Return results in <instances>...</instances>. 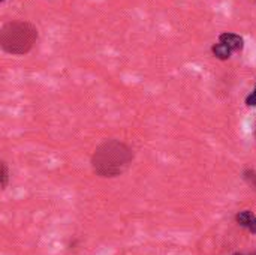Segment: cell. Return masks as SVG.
Wrapping results in <instances>:
<instances>
[{"label": "cell", "mask_w": 256, "mask_h": 255, "mask_svg": "<svg viewBox=\"0 0 256 255\" xmlns=\"http://www.w3.org/2000/svg\"><path fill=\"white\" fill-rule=\"evenodd\" d=\"M134 161V150L118 140H106L96 147L92 156L93 171L104 179L123 174Z\"/></svg>", "instance_id": "1"}, {"label": "cell", "mask_w": 256, "mask_h": 255, "mask_svg": "<svg viewBox=\"0 0 256 255\" xmlns=\"http://www.w3.org/2000/svg\"><path fill=\"white\" fill-rule=\"evenodd\" d=\"M38 41V29L28 21H9L2 27L0 45L15 56L27 54Z\"/></svg>", "instance_id": "2"}, {"label": "cell", "mask_w": 256, "mask_h": 255, "mask_svg": "<svg viewBox=\"0 0 256 255\" xmlns=\"http://www.w3.org/2000/svg\"><path fill=\"white\" fill-rule=\"evenodd\" d=\"M219 42L225 44L232 53H240L244 48V39L237 35V33H231V32H225L219 36Z\"/></svg>", "instance_id": "3"}, {"label": "cell", "mask_w": 256, "mask_h": 255, "mask_svg": "<svg viewBox=\"0 0 256 255\" xmlns=\"http://www.w3.org/2000/svg\"><path fill=\"white\" fill-rule=\"evenodd\" d=\"M212 53L216 59L219 60H228L231 56H232V51L222 42H218V44H213L212 47Z\"/></svg>", "instance_id": "4"}, {"label": "cell", "mask_w": 256, "mask_h": 255, "mask_svg": "<svg viewBox=\"0 0 256 255\" xmlns=\"http://www.w3.org/2000/svg\"><path fill=\"white\" fill-rule=\"evenodd\" d=\"M254 218H255L254 212H250V210H243V212H238V213H237L236 221H237V224L242 225L243 228H248Z\"/></svg>", "instance_id": "5"}, {"label": "cell", "mask_w": 256, "mask_h": 255, "mask_svg": "<svg viewBox=\"0 0 256 255\" xmlns=\"http://www.w3.org/2000/svg\"><path fill=\"white\" fill-rule=\"evenodd\" d=\"M9 182V171H8V165L6 162H2V189H6Z\"/></svg>", "instance_id": "6"}, {"label": "cell", "mask_w": 256, "mask_h": 255, "mask_svg": "<svg viewBox=\"0 0 256 255\" xmlns=\"http://www.w3.org/2000/svg\"><path fill=\"white\" fill-rule=\"evenodd\" d=\"M244 179L246 182L256 189V171H246L244 173Z\"/></svg>", "instance_id": "7"}, {"label": "cell", "mask_w": 256, "mask_h": 255, "mask_svg": "<svg viewBox=\"0 0 256 255\" xmlns=\"http://www.w3.org/2000/svg\"><path fill=\"white\" fill-rule=\"evenodd\" d=\"M246 105H249V107H256V86L255 89H254V92L246 98Z\"/></svg>", "instance_id": "8"}, {"label": "cell", "mask_w": 256, "mask_h": 255, "mask_svg": "<svg viewBox=\"0 0 256 255\" xmlns=\"http://www.w3.org/2000/svg\"><path fill=\"white\" fill-rule=\"evenodd\" d=\"M248 230L252 233V234H256V216L252 219V222L249 224V227H248Z\"/></svg>", "instance_id": "9"}, {"label": "cell", "mask_w": 256, "mask_h": 255, "mask_svg": "<svg viewBox=\"0 0 256 255\" xmlns=\"http://www.w3.org/2000/svg\"><path fill=\"white\" fill-rule=\"evenodd\" d=\"M234 255H256V252H252V254H242V252H237V254Z\"/></svg>", "instance_id": "10"}, {"label": "cell", "mask_w": 256, "mask_h": 255, "mask_svg": "<svg viewBox=\"0 0 256 255\" xmlns=\"http://www.w3.org/2000/svg\"><path fill=\"white\" fill-rule=\"evenodd\" d=\"M0 2H2V3H3V2H4V0H0Z\"/></svg>", "instance_id": "11"}]
</instances>
